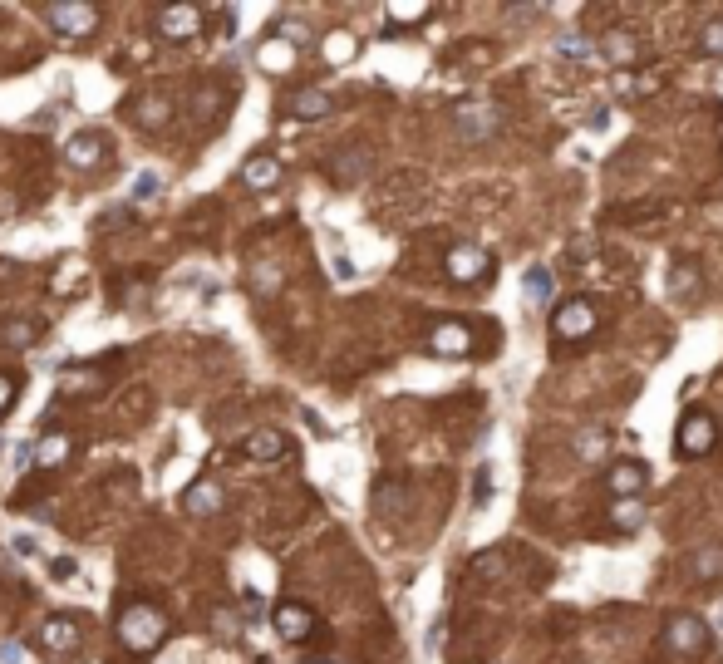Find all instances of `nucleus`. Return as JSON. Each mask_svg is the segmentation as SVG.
I'll return each mask as SVG.
<instances>
[{
    "instance_id": "1",
    "label": "nucleus",
    "mask_w": 723,
    "mask_h": 664,
    "mask_svg": "<svg viewBox=\"0 0 723 664\" xmlns=\"http://www.w3.org/2000/svg\"><path fill=\"white\" fill-rule=\"evenodd\" d=\"M168 640V620L158 605H128L119 615V645L133 655H153Z\"/></svg>"
},
{
    "instance_id": "2",
    "label": "nucleus",
    "mask_w": 723,
    "mask_h": 664,
    "mask_svg": "<svg viewBox=\"0 0 723 664\" xmlns=\"http://www.w3.org/2000/svg\"><path fill=\"white\" fill-rule=\"evenodd\" d=\"M596 301L591 296H571V301H561L551 310V340L556 345H581L591 330H596Z\"/></svg>"
},
{
    "instance_id": "3",
    "label": "nucleus",
    "mask_w": 723,
    "mask_h": 664,
    "mask_svg": "<svg viewBox=\"0 0 723 664\" xmlns=\"http://www.w3.org/2000/svg\"><path fill=\"white\" fill-rule=\"evenodd\" d=\"M714 443H719V423H714L709 409H689L679 419V433H674V453L679 458H709Z\"/></svg>"
},
{
    "instance_id": "4",
    "label": "nucleus",
    "mask_w": 723,
    "mask_h": 664,
    "mask_svg": "<svg viewBox=\"0 0 723 664\" xmlns=\"http://www.w3.org/2000/svg\"><path fill=\"white\" fill-rule=\"evenodd\" d=\"M45 25L55 35H69V40H84L99 30V5H84V0H64V5H40Z\"/></svg>"
},
{
    "instance_id": "5",
    "label": "nucleus",
    "mask_w": 723,
    "mask_h": 664,
    "mask_svg": "<svg viewBox=\"0 0 723 664\" xmlns=\"http://www.w3.org/2000/svg\"><path fill=\"white\" fill-rule=\"evenodd\" d=\"M202 10L197 5H163L158 15H153V25H158V35L168 40V45H187V40H197L202 35Z\"/></svg>"
},
{
    "instance_id": "6",
    "label": "nucleus",
    "mask_w": 723,
    "mask_h": 664,
    "mask_svg": "<svg viewBox=\"0 0 723 664\" xmlns=\"http://www.w3.org/2000/svg\"><path fill=\"white\" fill-rule=\"evenodd\" d=\"M709 645V625L699 615H669L664 620V650L669 655H699Z\"/></svg>"
},
{
    "instance_id": "7",
    "label": "nucleus",
    "mask_w": 723,
    "mask_h": 664,
    "mask_svg": "<svg viewBox=\"0 0 723 664\" xmlns=\"http://www.w3.org/2000/svg\"><path fill=\"white\" fill-rule=\"evenodd\" d=\"M148 414H153V389L148 384H128L109 399V423L114 428H138V423H148Z\"/></svg>"
},
{
    "instance_id": "8",
    "label": "nucleus",
    "mask_w": 723,
    "mask_h": 664,
    "mask_svg": "<svg viewBox=\"0 0 723 664\" xmlns=\"http://www.w3.org/2000/svg\"><path fill=\"white\" fill-rule=\"evenodd\" d=\"M487 271H492V251H482L478 242H458V246H448V276H453L458 286H473V281H487Z\"/></svg>"
},
{
    "instance_id": "9",
    "label": "nucleus",
    "mask_w": 723,
    "mask_h": 664,
    "mask_svg": "<svg viewBox=\"0 0 723 664\" xmlns=\"http://www.w3.org/2000/svg\"><path fill=\"white\" fill-rule=\"evenodd\" d=\"M40 645L50 650V655H74L79 645H84V625L74 620V615H55V620H45L40 625Z\"/></svg>"
},
{
    "instance_id": "10",
    "label": "nucleus",
    "mask_w": 723,
    "mask_h": 664,
    "mask_svg": "<svg viewBox=\"0 0 723 664\" xmlns=\"http://www.w3.org/2000/svg\"><path fill=\"white\" fill-rule=\"evenodd\" d=\"M428 350H433V355H448V360H458V355H473V330H468L463 320H443V325H433V335H428Z\"/></svg>"
},
{
    "instance_id": "11",
    "label": "nucleus",
    "mask_w": 723,
    "mask_h": 664,
    "mask_svg": "<svg viewBox=\"0 0 723 664\" xmlns=\"http://www.w3.org/2000/svg\"><path fill=\"white\" fill-rule=\"evenodd\" d=\"M645 483H650V473H645L640 458H620V463H610V473H605V487L615 492V502H620V497H640Z\"/></svg>"
},
{
    "instance_id": "12",
    "label": "nucleus",
    "mask_w": 723,
    "mask_h": 664,
    "mask_svg": "<svg viewBox=\"0 0 723 664\" xmlns=\"http://www.w3.org/2000/svg\"><path fill=\"white\" fill-rule=\"evenodd\" d=\"M241 458H251V463H276V458H286V433H281V428H251V433L241 438Z\"/></svg>"
},
{
    "instance_id": "13",
    "label": "nucleus",
    "mask_w": 723,
    "mask_h": 664,
    "mask_svg": "<svg viewBox=\"0 0 723 664\" xmlns=\"http://www.w3.org/2000/svg\"><path fill=\"white\" fill-rule=\"evenodd\" d=\"M276 630H281V640H291V645H301V640H310L315 635V610L310 605H276Z\"/></svg>"
},
{
    "instance_id": "14",
    "label": "nucleus",
    "mask_w": 723,
    "mask_h": 664,
    "mask_svg": "<svg viewBox=\"0 0 723 664\" xmlns=\"http://www.w3.org/2000/svg\"><path fill=\"white\" fill-rule=\"evenodd\" d=\"M227 507V492L212 483V478H197L192 487H182V512H192V517H212V512H222Z\"/></svg>"
},
{
    "instance_id": "15",
    "label": "nucleus",
    "mask_w": 723,
    "mask_h": 664,
    "mask_svg": "<svg viewBox=\"0 0 723 664\" xmlns=\"http://www.w3.org/2000/svg\"><path fill=\"white\" fill-rule=\"evenodd\" d=\"M104 153H109V138H104L99 128H84V133H74V138L64 143V158H69L74 168H94Z\"/></svg>"
},
{
    "instance_id": "16",
    "label": "nucleus",
    "mask_w": 723,
    "mask_h": 664,
    "mask_svg": "<svg viewBox=\"0 0 723 664\" xmlns=\"http://www.w3.org/2000/svg\"><path fill=\"white\" fill-rule=\"evenodd\" d=\"M173 119V99L168 94H143V99H133V123L143 128V133H163Z\"/></svg>"
},
{
    "instance_id": "17",
    "label": "nucleus",
    "mask_w": 723,
    "mask_h": 664,
    "mask_svg": "<svg viewBox=\"0 0 723 664\" xmlns=\"http://www.w3.org/2000/svg\"><path fill=\"white\" fill-rule=\"evenodd\" d=\"M241 182H246L251 192H271V187L281 182V158H276V153H251V158L241 163Z\"/></svg>"
},
{
    "instance_id": "18",
    "label": "nucleus",
    "mask_w": 723,
    "mask_h": 664,
    "mask_svg": "<svg viewBox=\"0 0 723 664\" xmlns=\"http://www.w3.org/2000/svg\"><path fill=\"white\" fill-rule=\"evenodd\" d=\"M453 119H458V128H463V138H473V143L497 133V109H487V104H463Z\"/></svg>"
},
{
    "instance_id": "19",
    "label": "nucleus",
    "mask_w": 723,
    "mask_h": 664,
    "mask_svg": "<svg viewBox=\"0 0 723 664\" xmlns=\"http://www.w3.org/2000/svg\"><path fill=\"white\" fill-rule=\"evenodd\" d=\"M330 109H335V99H330L325 89H296V94H291V114H296V119H305V123L325 119Z\"/></svg>"
},
{
    "instance_id": "20",
    "label": "nucleus",
    "mask_w": 723,
    "mask_h": 664,
    "mask_svg": "<svg viewBox=\"0 0 723 664\" xmlns=\"http://www.w3.org/2000/svg\"><path fill=\"white\" fill-rule=\"evenodd\" d=\"M60 389L64 394H94V389H104V374H99V364H74V369H64L60 374Z\"/></svg>"
},
{
    "instance_id": "21",
    "label": "nucleus",
    "mask_w": 723,
    "mask_h": 664,
    "mask_svg": "<svg viewBox=\"0 0 723 664\" xmlns=\"http://www.w3.org/2000/svg\"><path fill=\"white\" fill-rule=\"evenodd\" d=\"M0 340H5L10 350H25V345L40 340V325H35V320H5V325H0Z\"/></svg>"
},
{
    "instance_id": "22",
    "label": "nucleus",
    "mask_w": 723,
    "mask_h": 664,
    "mask_svg": "<svg viewBox=\"0 0 723 664\" xmlns=\"http://www.w3.org/2000/svg\"><path fill=\"white\" fill-rule=\"evenodd\" d=\"M556 55H566V60H596L601 50H596L581 30H571V35H561V40H556Z\"/></svg>"
},
{
    "instance_id": "23",
    "label": "nucleus",
    "mask_w": 723,
    "mask_h": 664,
    "mask_svg": "<svg viewBox=\"0 0 723 664\" xmlns=\"http://www.w3.org/2000/svg\"><path fill=\"white\" fill-rule=\"evenodd\" d=\"M610 522H615L620 532H635V527L645 522V507H640V497H620V502H615V512H610Z\"/></svg>"
},
{
    "instance_id": "24",
    "label": "nucleus",
    "mask_w": 723,
    "mask_h": 664,
    "mask_svg": "<svg viewBox=\"0 0 723 664\" xmlns=\"http://www.w3.org/2000/svg\"><path fill=\"white\" fill-rule=\"evenodd\" d=\"M669 291H674V296H684V301H694V296H699V271H694L689 261H684V266H674Z\"/></svg>"
},
{
    "instance_id": "25",
    "label": "nucleus",
    "mask_w": 723,
    "mask_h": 664,
    "mask_svg": "<svg viewBox=\"0 0 723 664\" xmlns=\"http://www.w3.org/2000/svg\"><path fill=\"white\" fill-rule=\"evenodd\" d=\"M507 571V551H487V556H473V576L482 581H492V576H502Z\"/></svg>"
},
{
    "instance_id": "26",
    "label": "nucleus",
    "mask_w": 723,
    "mask_h": 664,
    "mask_svg": "<svg viewBox=\"0 0 723 664\" xmlns=\"http://www.w3.org/2000/svg\"><path fill=\"white\" fill-rule=\"evenodd\" d=\"M699 50H704V55H723V20H709V25L699 30Z\"/></svg>"
},
{
    "instance_id": "27",
    "label": "nucleus",
    "mask_w": 723,
    "mask_h": 664,
    "mask_svg": "<svg viewBox=\"0 0 723 664\" xmlns=\"http://www.w3.org/2000/svg\"><path fill=\"white\" fill-rule=\"evenodd\" d=\"M389 20L394 25H419V20H428V5H389Z\"/></svg>"
},
{
    "instance_id": "28",
    "label": "nucleus",
    "mask_w": 723,
    "mask_h": 664,
    "mask_svg": "<svg viewBox=\"0 0 723 664\" xmlns=\"http://www.w3.org/2000/svg\"><path fill=\"white\" fill-rule=\"evenodd\" d=\"M527 296H532V301H546V296H551V276H546V266H532V276H527Z\"/></svg>"
},
{
    "instance_id": "29",
    "label": "nucleus",
    "mask_w": 723,
    "mask_h": 664,
    "mask_svg": "<svg viewBox=\"0 0 723 664\" xmlns=\"http://www.w3.org/2000/svg\"><path fill=\"white\" fill-rule=\"evenodd\" d=\"M153 192H158V173H138V178H133V192H128V197H133V202H148Z\"/></svg>"
},
{
    "instance_id": "30",
    "label": "nucleus",
    "mask_w": 723,
    "mask_h": 664,
    "mask_svg": "<svg viewBox=\"0 0 723 664\" xmlns=\"http://www.w3.org/2000/svg\"><path fill=\"white\" fill-rule=\"evenodd\" d=\"M694 571H699V576H723V551H704V556L694 561Z\"/></svg>"
},
{
    "instance_id": "31",
    "label": "nucleus",
    "mask_w": 723,
    "mask_h": 664,
    "mask_svg": "<svg viewBox=\"0 0 723 664\" xmlns=\"http://www.w3.org/2000/svg\"><path fill=\"white\" fill-rule=\"evenodd\" d=\"M355 55V40H330V60L340 64V60H350Z\"/></svg>"
},
{
    "instance_id": "32",
    "label": "nucleus",
    "mask_w": 723,
    "mask_h": 664,
    "mask_svg": "<svg viewBox=\"0 0 723 664\" xmlns=\"http://www.w3.org/2000/svg\"><path fill=\"white\" fill-rule=\"evenodd\" d=\"M473 492H478V502H487V497H492V473H487V468L478 473V483H473Z\"/></svg>"
},
{
    "instance_id": "33",
    "label": "nucleus",
    "mask_w": 723,
    "mask_h": 664,
    "mask_svg": "<svg viewBox=\"0 0 723 664\" xmlns=\"http://www.w3.org/2000/svg\"><path fill=\"white\" fill-rule=\"evenodd\" d=\"M10 404H15V389H10V379H5V374H0V414H5V409H10Z\"/></svg>"
}]
</instances>
